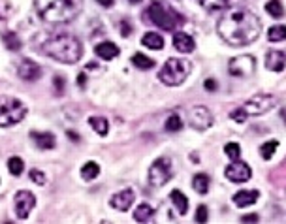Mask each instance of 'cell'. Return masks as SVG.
I'll return each instance as SVG.
<instances>
[{
  "instance_id": "277c9868",
  "label": "cell",
  "mask_w": 286,
  "mask_h": 224,
  "mask_svg": "<svg viewBox=\"0 0 286 224\" xmlns=\"http://www.w3.org/2000/svg\"><path fill=\"white\" fill-rule=\"evenodd\" d=\"M147 17L151 19L153 25H156L158 29L168 32L177 31L179 27L185 25V17L181 16V14H177L170 6H164L162 2H153L147 10Z\"/></svg>"
},
{
  "instance_id": "e575fe53",
  "label": "cell",
  "mask_w": 286,
  "mask_h": 224,
  "mask_svg": "<svg viewBox=\"0 0 286 224\" xmlns=\"http://www.w3.org/2000/svg\"><path fill=\"white\" fill-rule=\"evenodd\" d=\"M230 117H232L235 123H245V119H247V111H245L243 108H237L230 113Z\"/></svg>"
},
{
  "instance_id": "7c38bea8",
  "label": "cell",
  "mask_w": 286,
  "mask_h": 224,
  "mask_svg": "<svg viewBox=\"0 0 286 224\" xmlns=\"http://www.w3.org/2000/svg\"><path fill=\"white\" fill-rule=\"evenodd\" d=\"M36 205V196L31 190H19L16 194V213L19 218H27Z\"/></svg>"
},
{
  "instance_id": "8d00e7d4",
  "label": "cell",
  "mask_w": 286,
  "mask_h": 224,
  "mask_svg": "<svg viewBox=\"0 0 286 224\" xmlns=\"http://www.w3.org/2000/svg\"><path fill=\"white\" fill-rule=\"evenodd\" d=\"M207 220V207L205 205H198L196 209V222H205Z\"/></svg>"
},
{
  "instance_id": "836d02e7",
  "label": "cell",
  "mask_w": 286,
  "mask_h": 224,
  "mask_svg": "<svg viewBox=\"0 0 286 224\" xmlns=\"http://www.w3.org/2000/svg\"><path fill=\"white\" fill-rule=\"evenodd\" d=\"M183 128V123H181V119L179 115H171L168 117V121H166V130L168 132H177Z\"/></svg>"
},
{
  "instance_id": "ab89813d",
  "label": "cell",
  "mask_w": 286,
  "mask_h": 224,
  "mask_svg": "<svg viewBox=\"0 0 286 224\" xmlns=\"http://www.w3.org/2000/svg\"><path fill=\"white\" fill-rule=\"evenodd\" d=\"M205 89H207V91H215V89H217V83H215L213 79H207V81H205Z\"/></svg>"
},
{
  "instance_id": "6da1fadb",
  "label": "cell",
  "mask_w": 286,
  "mask_h": 224,
  "mask_svg": "<svg viewBox=\"0 0 286 224\" xmlns=\"http://www.w3.org/2000/svg\"><path fill=\"white\" fill-rule=\"evenodd\" d=\"M220 38L224 40L230 46H248L258 40L260 32H262V23L260 19L243 8L228 10L224 17L218 21L217 27Z\"/></svg>"
},
{
  "instance_id": "ee69618b",
  "label": "cell",
  "mask_w": 286,
  "mask_h": 224,
  "mask_svg": "<svg viewBox=\"0 0 286 224\" xmlns=\"http://www.w3.org/2000/svg\"><path fill=\"white\" fill-rule=\"evenodd\" d=\"M66 134H68L70 138H72V141H79V136H78V134H76V132L68 130V132H66Z\"/></svg>"
},
{
  "instance_id": "d6986e66",
  "label": "cell",
  "mask_w": 286,
  "mask_h": 224,
  "mask_svg": "<svg viewBox=\"0 0 286 224\" xmlns=\"http://www.w3.org/2000/svg\"><path fill=\"white\" fill-rule=\"evenodd\" d=\"M31 138L40 149H53L55 147V136L51 132H31Z\"/></svg>"
},
{
  "instance_id": "f1b7e54d",
  "label": "cell",
  "mask_w": 286,
  "mask_h": 224,
  "mask_svg": "<svg viewBox=\"0 0 286 224\" xmlns=\"http://www.w3.org/2000/svg\"><path fill=\"white\" fill-rule=\"evenodd\" d=\"M198 2L201 4V8H205L207 12H218L228 6V0H198Z\"/></svg>"
},
{
  "instance_id": "83f0119b",
  "label": "cell",
  "mask_w": 286,
  "mask_h": 224,
  "mask_svg": "<svg viewBox=\"0 0 286 224\" xmlns=\"http://www.w3.org/2000/svg\"><path fill=\"white\" fill-rule=\"evenodd\" d=\"M98 173H100V166L96 162H87L81 168V177L85 179V181H93L94 177H98Z\"/></svg>"
},
{
  "instance_id": "ba28073f",
  "label": "cell",
  "mask_w": 286,
  "mask_h": 224,
  "mask_svg": "<svg viewBox=\"0 0 286 224\" xmlns=\"http://www.w3.org/2000/svg\"><path fill=\"white\" fill-rule=\"evenodd\" d=\"M228 72L232 74L233 78H243V79L254 76V72H256L254 57H250V55H239V57H233L232 61H230Z\"/></svg>"
},
{
  "instance_id": "3957f363",
  "label": "cell",
  "mask_w": 286,
  "mask_h": 224,
  "mask_svg": "<svg viewBox=\"0 0 286 224\" xmlns=\"http://www.w3.org/2000/svg\"><path fill=\"white\" fill-rule=\"evenodd\" d=\"M36 10L49 23H64L78 16L76 0H36Z\"/></svg>"
},
{
  "instance_id": "ac0fdd59",
  "label": "cell",
  "mask_w": 286,
  "mask_h": 224,
  "mask_svg": "<svg viewBox=\"0 0 286 224\" xmlns=\"http://www.w3.org/2000/svg\"><path fill=\"white\" fill-rule=\"evenodd\" d=\"M258 196H260L258 190H239V192L233 194V203L237 207H247V205H252L258 200Z\"/></svg>"
},
{
  "instance_id": "30bf717a",
  "label": "cell",
  "mask_w": 286,
  "mask_h": 224,
  "mask_svg": "<svg viewBox=\"0 0 286 224\" xmlns=\"http://www.w3.org/2000/svg\"><path fill=\"white\" fill-rule=\"evenodd\" d=\"M224 173H226V177L230 179V181H233V183H245V181H248V179L252 177L250 166L245 162H241L239 158L233 160L232 164H228Z\"/></svg>"
},
{
  "instance_id": "9a60e30c",
  "label": "cell",
  "mask_w": 286,
  "mask_h": 224,
  "mask_svg": "<svg viewBox=\"0 0 286 224\" xmlns=\"http://www.w3.org/2000/svg\"><path fill=\"white\" fill-rule=\"evenodd\" d=\"M265 66L271 70V72H282L286 66V55L278 49H271L265 55Z\"/></svg>"
},
{
  "instance_id": "f546056e",
  "label": "cell",
  "mask_w": 286,
  "mask_h": 224,
  "mask_svg": "<svg viewBox=\"0 0 286 224\" xmlns=\"http://www.w3.org/2000/svg\"><path fill=\"white\" fill-rule=\"evenodd\" d=\"M265 12H267L271 17H282L284 16V8H282L280 0H269V2L265 4Z\"/></svg>"
},
{
  "instance_id": "7bdbcfd3",
  "label": "cell",
  "mask_w": 286,
  "mask_h": 224,
  "mask_svg": "<svg viewBox=\"0 0 286 224\" xmlns=\"http://www.w3.org/2000/svg\"><path fill=\"white\" fill-rule=\"evenodd\" d=\"M85 83H87L85 74H79V76H78V85H79V87H85Z\"/></svg>"
},
{
  "instance_id": "e0dca14e",
  "label": "cell",
  "mask_w": 286,
  "mask_h": 224,
  "mask_svg": "<svg viewBox=\"0 0 286 224\" xmlns=\"http://www.w3.org/2000/svg\"><path fill=\"white\" fill-rule=\"evenodd\" d=\"M94 53L98 55L100 59H104V61H111V59L119 57L121 49L113 42H102V44H98V46L94 47Z\"/></svg>"
},
{
  "instance_id": "8fae6325",
  "label": "cell",
  "mask_w": 286,
  "mask_h": 224,
  "mask_svg": "<svg viewBox=\"0 0 286 224\" xmlns=\"http://www.w3.org/2000/svg\"><path fill=\"white\" fill-rule=\"evenodd\" d=\"M188 123L192 124L194 128L198 130H205L213 124V115L205 106H194L190 111H188Z\"/></svg>"
},
{
  "instance_id": "2e32d148",
  "label": "cell",
  "mask_w": 286,
  "mask_h": 224,
  "mask_svg": "<svg viewBox=\"0 0 286 224\" xmlns=\"http://www.w3.org/2000/svg\"><path fill=\"white\" fill-rule=\"evenodd\" d=\"M173 47L179 53H192L196 44H194L192 36H188L185 32H175L173 34Z\"/></svg>"
},
{
  "instance_id": "bcb514c9",
  "label": "cell",
  "mask_w": 286,
  "mask_h": 224,
  "mask_svg": "<svg viewBox=\"0 0 286 224\" xmlns=\"http://www.w3.org/2000/svg\"><path fill=\"white\" fill-rule=\"evenodd\" d=\"M0 17H2V14H0Z\"/></svg>"
},
{
  "instance_id": "44dd1931",
  "label": "cell",
  "mask_w": 286,
  "mask_h": 224,
  "mask_svg": "<svg viewBox=\"0 0 286 224\" xmlns=\"http://www.w3.org/2000/svg\"><path fill=\"white\" fill-rule=\"evenodd\" d=\"M89 124L93 126V130L96 132L98 136H102V138H104V136H108L109 124H108V121H106L104 117H96V115L91 117V119H89Z\"/></svg>"
},
{
  "instance_id": "4fadbf2b",
  "label": "cell",
  "mask_w": 286,
  "mask_h": 224,
  "mask_svg": "<svg viewBox=\"0 0 286 224\" xmlns=\"http://www.w3.org/2000/svg\"><path fill=\"white\" fill-rule=\"evenodd\" d=\"M17 74L23 81H36V79L42 76V68L38 64L31 59H23L19 62V68H17Z\"/></svg>"
},
{
  "instance_id": "8992f818",
  "label": "cell",
  "mask_w": 286,
  "mask_h": 224,
  "mask_svg": "<svg viewBox=\"0 0 286 224\" xmlns=\"http://www.w3.org/2000/svg\"><path fill=\"white\" fill-rule=\"evenodd\" d=\"M27 115V108L14 96H0V126H14Z\"/></svg>"
},
{
  "instance_id": "52a82bcc",
  "label": "cell",
  "mask_w": 286,
  "mask_h": 224,
  "mask_svg": "<svg viewBox=\"0 0 286 224\" xmlns=\"http://www.w3.org/2000/svg\"><path fill=\"white\" fill-rule=\"evenodd\" d=\"M173 177V170H171V160L168 156H162L153 162L151 170H149V183L153 186H164L170 179Z\"/></svg>"
},
{
  "instance_id": "f6af8a7d",
  "label": "cell",
  "mask_w": 286,
  "mask_h": 224,
  "mask_svg": "<svg viewBox=\"0 0 286 224\" xmlns=\"http://www.w3.org/2000/svg\"><path fill=\"white\" fill-rule=\"evenodd\" d=\"M132 4H138V2H141V0H130Z\"/></svg>"
},
{
  "instance_id": "d590c367",
  "label": "cell",
  "mask_w": 286,
  "mask_h": 224,
  "mask_svg": "<svg viewBox=\"0 0 286 224\" xmlns=\"http://www.w3.org/2000/svg\"><path fill=\"white\" fill-rule=\"evenodd\" d=\"M31 179L36 183V185H46V175H44V171L31 170Z\"/></svg>"
},
{
  "instance_id": "1f68e13d",
  "label": "cell",
  "mask_w": 286,
  "mask_h": 224,
  "mask_svg": "<svg viewBox=\"0 0 286 224\" xmlns=\"http://www.w3.org/2000/svg\"><path fill=\"white\" fill-rule=\"evenodd\" d=\"M278 147V141L277 139H271V141H267V143H263L262 147H260V155H262L263 160H269L271 156H273V153H275V149Z\"/></svg>"
},
{
  "instance_id": "7a4b0ae2",
  "label": "cell",
  "mask_w": 286,
  "mask_h": 224,
  "mask_svg": "<svg viewBox=\"0 0 286 224\" xmlns=\"http://www.w3.org/2000/svg\"><path fill=\"white\" fill-rule=\"evenodd\" d=\"M44 53L64 64H76L83 57V47L74 34H57L46 42Z\"/></svg>"
},
{
  "instance_id": "7402d4cb",
  "label": "cell",
  "mask_w": 286,
  "mask_h": 224,
  "mask_svg": "<svg viewBox=\"0 0 286 224\" xmlns=\"http://www.w3.org/2000/svg\"><path fill=\"white\" fill-rule=\"evenodd\" d=\"M171 201H173V205L177 207L179 215H185L186 209H188V200H186V196L181 190H173V192L170 194Z\"/></svg>"
},
{
  "instance_id": "f35d334b",
  "label": "cell",
  "mask_w": 286,
  "mask_h": 224,
  "mask_svg": "<svg viewBox=\"0 0 286 224\" xmlns=\"http://www.w3.org/2000/svg\"><path fill=\"white\" fill-rule=\"evenodd\" d=\"M53 81H55V85H57V94L61 96V94H62V87H64V81H62V78H55Z\"/></svg>"
},
{
  "instance_id": "5b68a950",
  "label": "cell",
  "mask_w": 286,
  "mask_h": 224,
  "mask_svg": "<svg viewBox=\"0 0 286 224\" xmlns=\"http://www.w3.org/2000/svg\"><path fill=\"white\" fill-rule=\"evenodd\" d=\"M190 70H192V66L185 59H168L166 64L162 66V70H160V74H158V79L162 81L164 85L177 87L181 83H185Z\"/></svg>"
},
{
  "instance_id": "ffe728a7",
  "label": "cell",
  "mask_w": 286,
  "mask_h": 224,
  "mask_svg": "<svg viewBox=\"0 0 286 224\" xmlns=\"http://www.w3.org/2000/svg\"><path fill=\"white\" fill-rule=\"evenodd\" d=\"M141 44L147 47V49H155V51H160L164 47V38L156 32H147L143 38H141Z\"/></svg>"
},
{
  "instance_id": "5bb4252c",
  "label": "cell",
  "mask_w": 286,
  "mask_h": 224,
  "mask_svg": "<svg viewBox=\"0 0 286 224\" xmlns=\"http://www.w3.org/2000/svg\"><path fill=\"white\" fill-rule=\"evenodd\" d=\"M132 203H134V190L132 188H124L121 192L113 194L109 200V205L117 211H128L132 207Z\"/></svg>"
},
{
  "instance_id": "484cf974",
  "label": "cell",
  "mask_w": 286,
  "mask_h": 224,
  "mask_svg": "<svg viewBox=\"0 0 286 224\" xmlns=\"http://www.w3.org/2000/svg\"><path fill=\"white\" fill-rule=\"evenodd\" d=\"M132 64L139 70H151L153 66H155V61H153V59H149V57H145L143 53H136L134 57H132Z\"/></svg>"
},
{
  "instance_id": "4316f807",
  "label": "cell",
  "mask_w": 286,
  "mask_h": 224,
  "mask_svg": "<svg viewBox=\"0 0 286 224\" xmlns=\"http://www.w3.org/2000/svg\"><path fill=\"white\" fill-rule=\"evenodd\" d=\"M267 38H269V42H284L286 27L284 25H273L269 31H267Z\"/></svg>"
},
{
  "instance_id": "4dcf8cb0",
  "label": "cell",
  "mask_w": 286,
  "mask_h": 224,
  "mask_svg": "<svg viewBox=\"0 0 286 224\" xmlns=\"http://www.w3.org/2000/svg\"><path fill=\"white\" fill-rule=\"evenodd\" d=\"M8 170L12 175H21L25 170V162L23 158H19V156H12L8 160Z\"/></svg>"
},
{
  "instance_id": "60d3db41",
  "label": "cell",
  "mask_w": 286,
  "mask_h": 224,
  "mask_svg": "<svg viewBox=\"0 0 286 224\" xmlns=\"http://www.w3.org/2000/svg\"><path fill=\"white\" fill-rule=\"evenodd\" d=\"M241 220H243V222H248V220H250V222H258V215H248V216H243Z\"/></svg>"
},
{
  "instance_id": "603a6c76",
  "label": "cell",
  "mask_w": 286,
  "mask_h": 224,
  "mask_svg": "<svg viewBox=\"0 0 286 224\" xmlns=\"http://www.w3.org/2000/svg\"><path fill=\"white\" fill-rule=\"evenodd\" d=\"M153 215H155V211H153V207H151L149 203H141V205H138V209L134 211V218H136L138 222H147V220H151Z\"/></svg>"
},
{
  "instance_id": "b9f144b4",
  "label": "cell",
  "mask_w": 286,
  "mask_h": 224,
  "mask_svg": "<svg viewBox=\"0 0 286 224\" xmlns=\"http://www.w3.org/2000/svg\"><path fill=\"white\" fill-rule=\"evenodd\" d=\"M100 6H104V8H109V6H113V0H96Z\"/></svg>"
},
{
  "instance_id": "9c48e42d",
  "label": "cell",
  "mask_w": 286,
  "mask_h": 224,
  "mask_svg": "<svg viewBox=\"0 0 286 224\" xmlns=\"http://www.w3.org/2000/svg\"><path fill=\"white\" fill-rule=\"evenodd\" d=\"M275 106H277V98L273 94H256L245 102L243 109L247 111V115H262Z\"/></svg>"
},
{
  "instance_id": "74e56055",
  "label": "cell",
  "mask_w": 286,
  "mask_h": 224,
  "mask_svg": "<svg viewBox=\"0 0 286 224\" xmlns=\"http://www.w3.org/2000/svg\"><path fill=\"white\" fill-rule=\"evenodd\" d=\"M130 32H132V27L126 23V21H123V23H121V36L126 38V36H130Z\"/></svg>"
},
{
  "instance_id": "cb8c5ba5",
  "label": "cell",
  "mask_w": 286,
  "mask_h": 224,
  "mask_svg": "<svg viewBox=\"0 0 286 224\" xmlns=\"http://www.w3.org/2000/svg\"><path fill=\"white\" fill-rule=\"evenodd\" d=\"M192 188L198 194H207V190H209V177L207 175H205V173H198V175H194Z\"/></svg>"
},
{
  "instance_id": "d4e9b609",
  "label": "cell",
  "mask_w": 286,
  "mask_h": 224,
  "mask_svg": "<svg viewBox=\"0 0 286 224\" xmlns=\"http://www.w3.org/2000/svg\"><path fill=\"white\" fill-rule=\"evenodd\" d=\"M2 42H4V46L8 47L10 51H19L21 49V40H19L16 32H4L2 34Z\"/></svg>"
},
{
  "instance_id": "d6a6232c",
  "label": "cell",
  "mask_w": 286,
  "mask_h": 224,
  "mask_svg": "<svg viewBox=\"0 0 286 224\" xmlns=\"http://www.w3.org/2000/svg\"><path fill=\"white\" fill-rule=\"evenodd\" d=\"M224 153L228 158H232V160H237L241 156V147L237 143H226L224 145Z\"/></svg>"
}]
</instances>
